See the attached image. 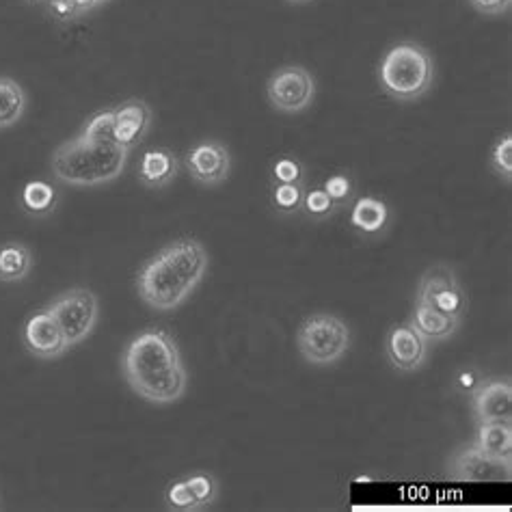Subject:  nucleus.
I'll use <instances>...</instances> for the list:
<instances>
[{
    "label": "nucleus",
    "mask_w": 512,
    "mask_h": 512,
    "mask_svg": "<svg viewBox=\"0 0 512 512\" xmlns=\"http://www.w3.org/2000/svg\"><path fill=\"white\" fill-rule=\"evenodd\" d=\"M121 370L134 394L152 404L178 402L188 387V374L173 335L163 329H147L126 350Z\"/></svg>",
    "instance_id": "1"
},
{
    "label": "nucleus",
    "mask_w": 512,
    "mask_h": 512,
    "mask_svg": "<svg viewBox=\"0 0 512 512\" xmlns=\"http://www.w3.org/2000/svg\"><path fill=\"white\" fill-rule=\"evenodd\" d=\"M208 251L195 238H180L147 260L137 275L141 301L156 312L180 307L208 271Z\"/></svg>",
    "instance_id": "2"
},
{
    "label": "nucleus",
    "mask_w": 512,
    "mask_h": 512,
    "mask_svg": "<svg viewBox=\"0 0 512 512\" xmlns=\"http://www.w3.org/2000/svg\"><path fill=\"white\" fill-rule=\"evenodd\" d=\"M130 150L119 143H96L74 137L52 154V175L67 186H100L117 180L128 163Z\"/></svg>",
    "instance_id": "3"
},
{
    "label": "nucleus",
    "mask_w": 512,
    "mask_h": 512,
    "mask_svg": "<svg viewBox=\"0 0 512 512\" xmlns=\"http://www.w3.org/2000/svg\"><path fill=\"white\" fill-rule=\"evenodd\" d=\"M383 89L398 102L422 98L435 80V63L428 50L415 42L389 48L379 67Z\"/></svg>",
    "instance_id": "4"
},
{
    "label": "nucleus",
    "mask_w": 512,
    "mask_h": 512,
    "mask_svg": "<svg viewBox=\"0 0 512 512\" xmlns=\"http://www.w3.org/2000/svg\"><path fill=\"white\" fill-rule=\"evenodd\" d=\"M296 346L312 366H333L346 355L350 329L338 316L314 314L296 331Z\"/></svg>",
    "instance_id": "5"
},
{
    "label": "nucleus",
    "mask_w": 512,
    "mask_h": 512,
    "mask_svg": "<svg viewBox=\"0 0 512 512\" xmlns=\"http://www.w3.org/2000/svg\"><path fill=\"white\" fill-rule=\"evenodd\" d=\"M46 309L59 322L70 348L89 338L100 316L98 296L87 288H72L61 292Z\"/></svg>",
    "instance_id": "6"
},
{
    "label": "nucleus",
    "mask_w": 512,
    "mask_h": 512,
    "mask_svg": "<svg viewBox=\"0 0 512 512\" xmlns=\"http://www.w3.org/2000/svg\"><path fill=\"white\" fill-rule=\"evenodd\" d=\"M266 96L279 113H301L316 96V80L301 65H286L271 76L266 85Z\"/></svg>",
    "instance_id": "7"
},
{
    "label": "nucleus",
    "mask_w": 512,
    "mask_h": 512,
    "mask_svg": "<svg viewBox=\"0 0 512 512\" xmlns=\"http://www.w3.org/2000/svg\"><path fill=\"white\" fill-rule=\"evenodd\" d=\"M415 303H424L439 309L443 314L463 318L467 309V294L450 266L437 264L422 275L420 288H417Z\"/></svg>",
    "instance_id": "8"
},
{
    "label": "nucleus",
    "mask_w": 512,
    "mask_h": 512,
    "mask_svg": "<svg viewBox=\"0 0 512 512\" xmlns=\"http://www.w3.org/2000/svg\"><path fill=\"white\" fill-rule=\"evenodd\" d=\"M448 476L456 482H502L512 478V469L493 461L471 441L450 456Z\"/></svg>",
    "instance_id": "9"
},
{
    "label": "nucleus",
    "mask_w": 512,
    "mask_h": 512,
    "mask_svg": "<svg viewBox=\"0 0 512 512\" xmlns=\"http://www.w3.org/2000/svg\"><path fill=\"white\" fill-rule=\"evenodd\" d=\"M22 342L33 357L44 359V361L57 359L70 350L59 322L52 318L48 309L35 312L29 320H26V325L22 329Z\"/></svg>",
    "instance_id": "10"
},
{
    "label": "nucleus",
    "mask_w": 512,
    "mask_h": 512,
    "mask_svg": "<svg viewBox=\"0 0 512 512\" xmlns=\"http://www.w3.org/2000/svg\"><path fill=\"white\" fill-rule=\"evenodd\" d=\"M186 169L199 184L217 186L229 178L232 156L223 143L204 141L186 154Z\"/></svg>",
    "instance_id": "11"
},
{
    "label": "nucleus",
    "mask_w": 512,
    "mask_h": 512,
    "mask_svg": "<svg viewBox=\"0 0 512 512\" xmlns=\"http://www.w3.org/2000/svg\"><path fill=\"white\" fill-rule=\"evenodd\" d=\"M471 407H474L478 424H512V383L508 379H489L480 383L471 394Z\"/></svg>",
    "instance_id": "12"
},
{
    "label": "nucleus",
    "mask_w": 512,
    "mask_h": 512,
    "mask_svg": "<svg viewBox=\"0 0 512 512\" xmlns=\"http://www.w3.org/2000/svg\"><path fill=\"white\" fill-rule=\"evenodd\" d=\"M385 350L389 361L402 372H415L424 366L428 355V342L413 329L411 322L392 327L387 333Z\"/></svg>",
    "instance_id": "13"
},
{
    "label": "nucleus",
    "mask_w": 512,
    "mask_h": 512,
    "mask_svg": "<svg viewBox=\"0 0 512 512\" xmlns=\"http://www.w3.org/2000/svg\"><path fill=\"white\" fill-rule=\"evenodd\" d=\"M115 115V141L132 150L137 147L152 126V109L143 100H126L113 109Z\"/></svg>",
    "instance_id": "14"
},
{
    "label": "nucleus",
    "mask_w": 512,
    "mask_h": 512,
    "mask_svg": "<svg viewBox=\"0 0 512 512\" xmlns=\"http://www.w3.org/2000/svg\"><path fill=\"white\" fill-rule=\"evenodd\" d=\"M178 169L180 163L175 154L167 150V147H156V150H147L141 156L139 180L143 186L158 191V188H165L178 178Z\"/></svg>",
    "instance_id": "15"
},
{
    "label": "nucleus",
    "mask_w": 512,
    "mask_h": 512,
    "mask_svg": "<svg viewBox=\"0 0 512 512\" xmlns=\"http://www.w3.org/2000/svg\"><path fill=\"white\" fill-rule=\"evenodd\" d=\"M409 322L426 342H439V340H446V338H450V335L456 333L458 325H461V318L443 314V312H439V309L424 305V303H415L413 316Z\"/></svg>",
    "instance_id": "16"
},
{
    "label": "nucleus",
    "mask_w": 512,
    "mask_h": 512,
    "mask_svg": "<svg viewBox=\"0 0 512 512\" xmlns=\"http://www.w3.org/2000/svg\"><path fill=\"white\" fill-rule=\"evenodd\" d=\"M476 446L493 461L512 469V424L510 422H491L478 424Z\"/></svg>",
    "instance_id": "17"
},
{
    "label": "nucleus",
    "mask_w": 512,
    "mask_h": 512,
    "mask_svg": "<svg viewBox=\"0 0 512 512\" xmlns=\"http://www.w3.org/2000/svg\"><path fill=\"white\" fill-rule=\"evenodd\" d=\"M33 271V253L22 242H5L0 245V281L18 284Z\"/></svg>",
    "instance_id": "18"
},
{
    "label": "nucleus",
    "mask_w": 512,
    "mask_h": 512,
    "mask_svg": "<svg viewBox=\"0 0 512 512\" xmlns=\"http://www.w3.org/2000/svg\"><path fill=\"white\" fill-rule=\"evenodd\" d=\"M389 210L385 201L376 197H361L350 210V225L363 234H376L387 225Z\"/></svg>",
    "instance_id": "19"
},
{
    "label": "nucleus",
    "mask_w": 512,
    "mask_h": 512,
    "mask_svg": "<svg viewBox=\"0 0 512 512\" xmlns=\"http://www.w3.org/2000/svg\"><path fill=\"white\" fill-rule=\"evenodd\" d=\"M20 206L31 217H48L57 208V191L55 186L44 180L26 182L20 193Z\"/></svg>",
    "instance_id": "20"
},
{
    "label": "nucleus",
    "mask_w": 512,
    "mask_h": 512,
    "mask_svg": "<svg viewBox=\"0 0 512 512\" xmlns=\"http://www.w3.org/2000/svg\"><path fill=\"white\" fill-rule=\"evenodd\" d=\"M26 111V93L20 83L0 76V130L16 126Z\"/></svg>",
    "instance_id": "21"
},
{
    "label": "nucleus",
    "mask_w": 512,
    "mask_h": 512,
    "mask_svg": "<svg viewBox=\"0 0 512 512\" xmlns=\"http://www.w3.org/2000/svg\"><path fill=\"white\" fill-rule=\"evenodd\" d=\"M188 482V489L193 493V500L199 510H206L210 508L214 502H217L219 497V482L212 474H204V471H199V474L193 476H186Z\"/></svg>",
    "instance_id": "22"
},
{
    "label": "nucleus",
    "mask_w": 512,
    "mask_h": 512,
    "mask_svg": "<svg viewBox=\"0 0 512 512\" xmlns=\"http://www.w3.org/2000/svg\"><path fill=\"white\" fill-rule=\"evenodd\" d=\"M106 3H111V0H48V7L57 20L72 22Z\"/></svg>",
    "instance_id": "23"
},
{
    "label": "nucleus",
    "mask_w": 512,
    "mask_h": 512,
    "mask_svg": "<svg viewBox=\"0 0 512 512\" xmlns=\"http://www.w3.org/2000/svg\"><path fill=\"white\" fill-rule=\"evenodd\" d=\"M80 137H85L89 141H96V143H113L115 141L113 109H106V111H100V113L93 115L85 124L83 132H80Z\"/></svg>",
    "instance_id": "24"
},
{
    "label": "nucleus",
    "mask_w": 512,
    "mask_h": 512,
    "mask_svg": "<svg viewBox=\"0 0 512 512\" xmlns=\"http://www.w3.org/2000/svg\"><path fill=\"white\" fill-rule=\"evenodd\" d=\"M305 182L299 184H273V206L281 214H294L303 208Z\"/></svg>",
    "instance_id": "25"
},
{
    "label": "nucleus",
    "mask_w": 512,
    "mask_h": 512,
    "mask_svg": "<svg viewBox=\"0 0 512 512\" xmlns=\"http://www.w3.org/2000/svg\"><path fill=\"white\" fill-rule=\"evenodd\" d=\"M489 163H491V169L500 175L506 184H510V180H512V137H510V132H506L504 137L495 143Z\"/></svg>",
    "instance_id": "26"
},
{
    "label": "nucleus",
    "mask_w": 512,
    "mask_h": 512,
    "mask_svg": "<svg viewBox=\"0 0 512 512\" xmlns=\"http://www.w3.org/2000/svg\"><path fill=\"white\" fill-rule=\"evenodd\" d=\"M165 504L169 510H175V512H197L193 493H191V489H188L186 478L173 480L169 484L165 491Z\"/></svg>",
    "instance_id": "27"
},
{
    "label": "nucleus",
    "mask_w": 512,
    "mask_h": 512,
    "mask_svg": "<svg viewBox=\"0 0 512 512\" xmlns=\"http://www.w3.org/2000/svg\"><path fill=\"white\" fill-rule=\"evenodd\" d=\"M305 182V169L294 156H281L273 165V184Z\"/></svg>",
    "instance_id": "28"
},
{
    "label": "nucleus",
    "mask_w": 512,
    "mask_h": 512,
    "mask_svg": "<svg viewBox=\"0 0 512 512\" xmlns=\"http://www.w3.org/2000/svg\"><path fill=\"white\" fill-rule=\"evenodd\" d=\"M303 208H305L309 217L320 219V217H327V214H331L335 204L331 201V197L325 193V188H314V191H305Z\"/></svg>",
    "instance_id": "29"
},
{
    "label": "nucleus",
    "mask_w": 512,
    "mask_h": 512,
    "mask_svg": "<svg viewBox=\"0 0 512 512\" xmlns=\"http://www.w3.org/2000/svg\"><path fill=\"white\" fill-rule=\"evenodd\" d=\"M322 188H325V193L331 197L335 206H342L344 201L350 197V193H353V182H350L346 173H335V175H331V178H327V182Z\"/></svg>",
    "instance_id": "30"
},
{
    "label": "nucleus",
    "mask_w": 512,
    "mask_h": 512,
    "mask_svg": "<svg viewBox=\"0 0 512 512\" xmlns=\"http://www.w3.org/2000/svg\"><path fill=\"white\" fill-rule=\"evenodd\" d=\"M469 3L482 16H504V13H508L512 0H469Z\"/></svg>",
    "instance_id": "31"
},
{
    "label": "nucleus",
    "mask_w": 512,
    "mask_h": 512,
    "mask_svg": "<svg viewBox=\"0 0 512 512\" xmlns=\"http://www.w3.org/2000/svg\"><path fill=\"white\" fill-rule=\"evenodd\" d=\"M290 3H305V0H290Z\"/></svg>",
    "instance_id": "32"
},
{
    "label": "nucleus",
    "mask_w": 512,
    "mask_h": 512,
    "mask_svg": "<svg viewBox=\"0 0 512 512\" xmlns=\"http://www.w3.org/2000/svg\"><path fill=\"white\" fill-rule=\"evenodd\" d=\"M35 3H39V0H35Z\"/></svg>",
    "instance_id": "33"
}]
</instances>
